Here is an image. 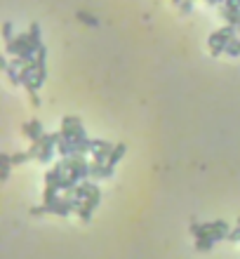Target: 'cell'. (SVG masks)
Returning <instances> with one entry per match:
<instances>
[{"instance_id":"26","label":"cell","mask_w":240,"mask_h":259,"mask_svg":"<svg viewBox=\"0 0 240 259\" xmlns=\"http://www.w3.org/2000/svg\"><path fill=\"white\" fill-rule=\"evenodd\" d=\"M172 2H175V5H181V0H172Z\"/></svg>"},{"instance_id":"7","label":"cell","mask_w":240,"mask_h":259,"mask_svg":"<svg viewBox=\"0 0 240 259\" xmlns=\"http://www.w3.org/2000/svg\"><path fill=\"white\" fill-rule=\"evenodd\" d=\"M208 228H210V236L214 238V240H224V238H229V224L224 222V219H217V222H208Z\"/></svg>"},{"instance_id":"22","label":"cell","mask_w":240,"mask_h":259,"mask_svg":"<svg viewBox=\"0 0 240 259\" xmlns=\"http://www.w3.org/2000/svg\"><path fill=\"white\" fill-rule=\"evenodd\" d=\"M191 10H193V0H181V5H179V12H181V14H188Z\"/></svg>"},{"instance_id":"21","label":"cell","mask_w":240,"mask_h":259,"mask_svg":"<svg viewBox=\"0 0 240 259\" xmlns=\"http://www.w3.org/2000/svg\"><path fill=\"white\" fill-rule=\"evenodd\" d=\"M12 33H14V26H12V24H5V26H2V38H5V43L14 38Z\"/></svg>"},{"instance_id":"2","label":"cell","mask_w":240,"mask_h":259,"mask_svg":"<svg viewBox=\"0 0 240 259\" xmlns=\"http://www.w3.org/2000/svg\"><path fill=\"white\" fill-rule=\"evenodd\" d=\"M47 210L57 217H68L71 212H78V200L76 198H68V195H59L55 203H50Z\"/></svg>"},{"instance_id":"6","label":"cell","mask_w":240,"mask_h":259,"mask_svg":"<svg viewBox=\"0 0 240 259\" xmlns=\"http://www.w3.org/2000/svg\"><path fill=\"white\" fill-rule=\"evenodd\" d=\"M219 14L226 19V24L238 26V22H240V5H229V2H221V5H219Z\"/></svg>"},{"instance_id":"25","label":"cell","mask_w":240,"mask_h":259,"mask_svg":"<svg viewBox=\"0 0 240 259\" xmlns=\"http://www.w3.org/2000/svg\"><path fill=\"white\" fill-rule=\"evenodd\" d=\"M224 2H229V5H240V0H224Z\"/></svg>"},{"instance_id":"9","label":"cell","mask_w":240,"mask_h":259,"mask_svg":"<svg viewBox=\"0 0 240 259\" xmlns=\"http://www.w3.org/2000/svg\"><path fill=\"white\" fill-rule=\"evenodd\" d=\"M12 165H14V162H12L10 153H0V182H7Z\"/></svg>"},{"instance_id":"5","label":"cell","mask_w":240,"mask_h":259,"mask_svg":"<svg viewBox=\"0 0 240 259\" xmlns=\"http://www.w3.org/2000/svg\"><path fill=\"white\" fill-rule=\"evenodd\" d=\"M22 132L33 141H40L45 137V132H43V125H40V120H29V123H24L22 125Z\"/></svg>"},{"instance_id":"24","label":"cell","mask_w":240,"mask_h":259,"mask_svg":"<svg viewBox=\"0 0 240 259\" xmlns=\"http://www.w3.org/2000/svg\"><path fill=\"white\" fill-rule=\"evenodd\" d=\"M229 240L231 243H238L240 240V224H238V228H233V231L229 233Z\"/></svg>"},{"instance_id":"17","label":"cell","mask_w":240,"mask_h":259,"mask_svg":"<svg viewBox=\"0 0 240 259\" xmlns=\"http://www.w3.org/2000/svg\"><path fill=\"white\" fill-rule=\"evenodd\" d=\"M78 19L83 24H88V26H99L97 17H92V14H88V12H78Z\"/></svg>"},{"instance_id":"4","label":"cell","mask_w":240,"mask_h":259,"mask_svg":"<svg viewBox=\"0 0 240 259\" xmlns=\"http://www.w3.org/2000/svg\"><path fill=\"white\" fill-rule=\"evenodd\" d=\"M99 200H101V191H92V195H88L85 200H83V205L78 207V217L83 219V222H90L92 219V215H94V210H97Z\"/></svg>"},{"instance_id":"15","label":"cell","mask_w":240,"mask_h":259,"mask_svg":"<svg viewBox=\"0 0 240 259\" xmlns=\"http://www.w3.org/2000/svg\"><path fill=\"white\" fill-rule=\"evenodd\" d=\"M113 151V149H116V146H113V144H111V141H106V139H92V151Z\"/></svg>"},{"instance_id":"14","label":"cell","mask_w":240,"mask_h":259,"mask_svg":"<svg viewBox=\"0 0 240 259\" xmlns=\"http://www.w3.org/2000/svg\"><path fill=\"white\" fill-rule=\"evenodd\" d=\"M214 243H217V240H214V238H212V236L196 238V248L200 250V252H210V250L214 248Z\"/></svg>"},{"instance_id":"19","label":"cell","mask_w":240,"mask_h":259,"mask_svg":"<svg viewBox=\"0 0 240 259\" xmlns=\"http://www.w3.org/2000/svg\"><path fill=\"white\" fill-rule=\"evenodd\" d=\"M31 161V156H29V151H19V153H12V162L14 165H22V162Z\"/></svg>"},{"instance_id":"16","label":"cell","mask_w":240,"mask_h":259,"mask_svg":"<svg viewBox=\"0 0 240 259\" xmlns=\"http://www.w3.org/2000/svg\"><path fill=\"white\" fill-rule=\"evenodd\" d=\"M191 233H193V238H205L210 236V228L208 224H191Z\"/></svg>"},{"instance_id":"12","label":"cell","mask_w":240,"mask_h":259,"mask_svg":"<svg viewBox=\"0 0 240 259\" xmlns=\"http://www.w3.org/2000/svg\"><path fill=\"white\" fill-rule=\"evenodd\" d=\"M125 151H127V146L125 144H116V149L109 153V158H106V165H111V167H116L118 165V161L125 156Z\"/></svg>"},{"instance_id":"1","label":"cell","mask_w":240,"mask_h":259,"mask_svg":"<svg viewBox=\"0 0 240 259\" xmlns=\"http://www.w3.org/2000/svg\"><path fill=\"white\" fill-rule=\"evenodd\" d=\"M236 29L238 26H233V24H226V26H221V29H217V31L212 33L208 38V45H210V52L214 54V57H219V54L226 52V47H229V43L236 38Z\"/></svg>"},{"instance_id":"8","label":"cell","mask_w":240,"mask_h":259,"mask_svg":"<svg viewBox=\"0 0 240 259\" xmlns=\"http://www.w3.org/2000/svg\"><path fill=\"white\" fill-rule=\"evenodd\" d=\"M66 174H68V172L61 167V162H57V165H52V167L45 172V184H55V186H59Z\"/></svg>"},{"instance_id":"11","label":"cell","mask_w":240,"mask_h":259,"mask_svg":"<svg viewBox=\"0 0 240 259\" xmlns=\"http://www.w3.org/2000/svg\"><path fill=\"white\" fill-rule=\"evenodd\" d=\"M90 179H106V162H90Z\"/></svg>"},{"instance_id":"18","label":"cell","mask_w":240,"mask_h":259,"mask_svg":"<svg viewBox=\"0 0 240 259\" xmlns=\"http://www.w3.org/2000/svg\"><path fill=\"white\" fill-rule=\"evenodd\" d=\"M226 54H229V57H238V54H240V40H238V38H233V40L229 43Z\"/></svg>"},{"instance_id":"23","label":"cell","mask_w":240,"mask_h":259,"mask_svg":"<svg viewBox=\"0 0 240 259\" xmlns=\"http://www.w3.org/2000/svg\"><path fill=\"white\" fill-rule=\"evenodd\" d=\"M45 212H50V210H47V205H33L31 207V215H35V217H40V215H45Z\"/></svg>"},{"instance_id":"3","label":"cell","mask_w":240,"mask_h":259,"mask_svg":"<svg viewBox=\"0 0 240 259\" xmlns=\"http://www.w3.org/2000/svg\"><path fill=\"white\" fill-rule=\"evenodd\" d=\"M61 139V132H50V134H45L43 139H40V162H50L52 161V156H55V146L57 141Z\"/></svg>"},{"instance_id":"10","label":"cell","mask_w":240,"mask_h":259,"mask_svg":"<svg viewBox=\"0 0 240 259\" xmlns=\"http://www.w3.org/2000/svg\"><path fill=\"white\" fill-rule=\"evenodd\" d=\"M29 40H31V47L35 50V52L43 47V40H40V26H38V22H33L31 26H29Z\"/></svg>"},{"instance_id":"13","label":"cell","mask_w":240,"mask_h":259,"mask_svg":"<svg viewBox=\"0 0 240 259\" xmlns=\"http://www.w3.org/2000/svg\"><path fill=\"white\" fill-rule=\"evenodd\" d=\"M5 73H7V78H10V83H12V85H22V83H19V64H17V62L7 64Z\"/></svg>"},{"instance_id":"27","label":"cell","mask_w":240,"mask_h":259,"mask_svg":"<svg viewBox=\"0 0 240 259\" xmlns=\"http://www.w3.org/2000/svg\"><path fill=\"white\" fill-rule=\"evenodd\" d=\"M238 29H240V22H238Z\"/></svg>"},{"instance_id":"20","label":"cell","mask_w":240,"mask_h":259,"mask_svg":"<svg viewBox=\"0 0 240 259\" xmlns=\"http://www.w3.org/2000/svg\"><path fill=\"white\" fill-rule=\"evenodd\" d=\"M106 158H109V151H92V161H97V162H106Z\"/></svg>"}]
</instances>
